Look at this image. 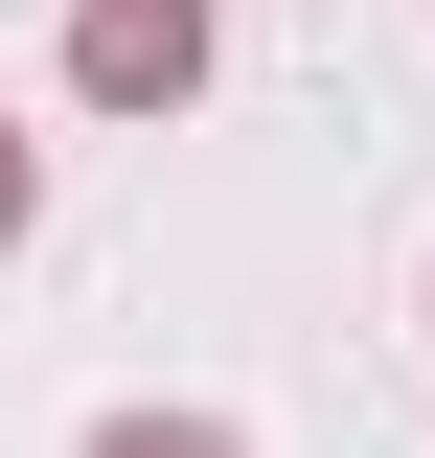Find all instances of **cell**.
<instances>
[{
  "label": "cell",
  "mask_w": 435,
  "mask_h": 458,
  "mask_svg": "<svg viewBox=\"0 0 435 458\" xmlns=\"http://www.w3.org/2000/svg\"><path fill=\"white\" fill-rule=\"evenodd\" d=\"M207 47H229L207 0H69V92H92V114H183Z\"/></svg>",
  "instance_id": "cell-1"
},
{
  "label": "cell",
  "mask_w": 435,
  "mask_h": 458,
  "mask_svg": "<svg viewBox=\"0 0 435 458\" xmlns=\"http://www.w3.org/2000/svg\"><path fill=\"white\" fill-rule=\"evenodd\" d=\"M92 458H252L229 412H92Z\"/></svg>",
  "instance_id": "cell-2"
},
{
  "label": "cell",
  "mask_w": 435,
  "mask_h": 458,
  "mask_svg": "<svg viewBox=\"0 0 435 458\" xmlns=\"http://www.w3.org/2000/svg\"><path fill=\"white\" fill-rule=\"evenodd\" d=\"M23 229H47V138L0 114V252H23Z\"/></svg>",
  "instance_id": "cell-3"
}]
</instances>
